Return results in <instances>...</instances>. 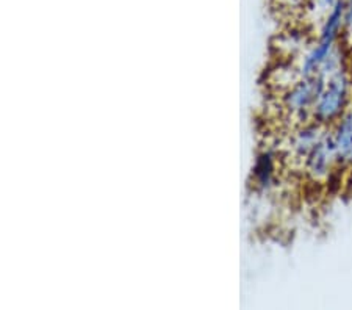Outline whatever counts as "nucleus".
Segmentation results:
<instances>
[{"instance_id": "4", "label": "nucleus", "mask_w": 352, "mask_h": 310, "mask_svg": "<svg viewBox=\"0 0 352 310\" xmlns=\"http://www.w3.org/2000/svg\"><path fill=\"white\" fill-rule=\"evenodd\" d=\"M351 49H352V33H351Z\"/></svg>"}, {"instance_id": "3", "label": "nucleus", "mask_w": 352, "mask_h": 310, "mask_svg": "<svg viewBox=\"0 0 352 310\" xmlns=\"http://www.w3.org/2000/svg\"><path fill=\"white\" fill-rule=\"evenodd\" d=\"M311 7L322 14H329L342 0H310Z\"/></svg>"}, {"instance_id": "1", "label": "nucleus", "mask_w": 352, "mask_h": 310, "mask_svg": "<svg viewBox=\"0 0 352 310\" xmlns=\"http://www.w3.org/2000/svg\"><path fill=\"white\" fill-rule=\"evenodd\" d=\"M352 93V85L344 69L335 72L322 87L315 104V115L320 121H338L346 115Z\"/></svg>"}, {"instance_id": "2", "label": "nucleus", "mask_w": 352, "mask_h": 310, "mask_svg": "<svg viewBox=\"0 0 352 310\" xmlns=\"http://www.w3.org/2000/svg\"><path fill=\"white\" fill-rule=\"evenodd\" d=\"M331 140L337 162L343 166H352V111L340 118Z\"/></svg>"}]
</instances>
